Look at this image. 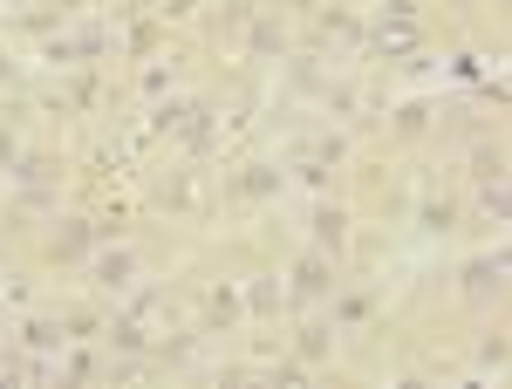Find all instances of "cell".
Instances as JSON below:
<instances>
[{
  "label": "cell",
  "instance_id": "6da1fadb",
  "mask_svg": "<svg viewBox=\"0 0 512 389\" xmlns=\"http://www.w3.org/2000/svg\"><path fill=\"white\" fill-rule=\"evenodd\" d=\"M417 41V7L410 0H396L390 7V28H383V48H410Z\"/></svg>",
  "mask_w": 512,
  "mask_h": 389
}]
</instances>
